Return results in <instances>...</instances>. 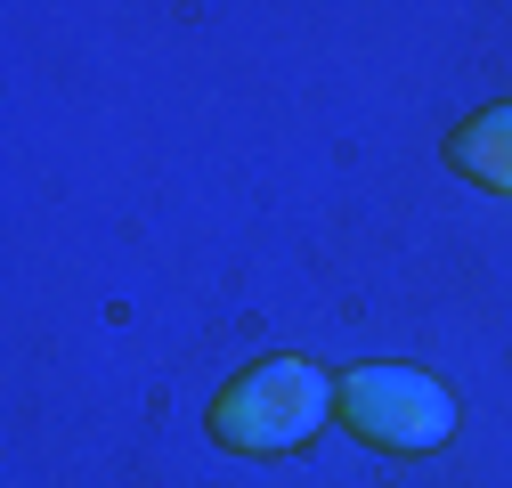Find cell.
<instances>
[{
  "label": "cell",
  "instance_id": "cell-3",
  "mask_svg": "<svg viewBox=\"0 0 512 488\" xmlns=\"http://www.w3.org/2000/svg\"><path fill=\"white\" fill-rule=\"evenodd\" d=\"M447 155H456V171H472L480 188H504L512 196V106H488L480 122H464Z\"/></svg>",
  "mask_w": 512,
  "mask_h": 488
},
{
  "label": "cell",
  "instance_id": "cell-2",
  "mask_svg": "<svg viewBox=\"0 0 512 488\" xmlns=\"http://www.w3.org/2000/svg\"><path fill=\"white\" fill-rule=\"evenodd\" d=\"M342 423L374 448H399V456H423L456 432V399L447 383L415 375V366H358L342 383Z\"/></svg>",
  "mask_w": 512,
  "mask_h": 488
},
{
  "label": "cell",
  "instance_id": "cell-1",
  "mask_svg": "<svg viewBox=\"0 0 512 488\" xmlns=\"http://www.w3.org/2000/svg\"><path fill=\"white\" fill-rule=\"evenodd\" d=\"M342 407V391L326 383V366L309 358H261L252 375H236L212 407V432L244 456H269V448H301L317 423Z\"/></svg>",
  "mask_w": 512,
  "mask_h": 488
}]
</instances>
